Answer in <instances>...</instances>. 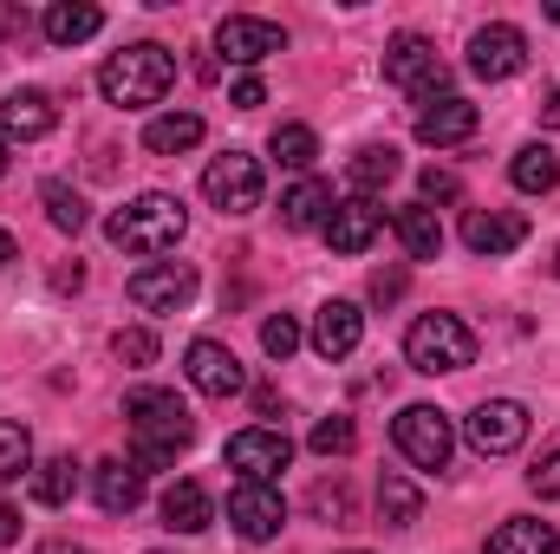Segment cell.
<instances>
[{
    "label": "cell",
    "instance_id": "1",
    "mask_svg": "<svg viewBox=\"0 0 560 554\" xmlns=\"http://www.w3.org/2000/svg\"><path fill=\"white\" fill-rule=\"evenodd\" d=\"M125 417H131V463H138V470H170L176 450H189V437H196L189 405H183L176 392H163V385L131 392V399H125Z\"/></svg>",
    "mask_w": 560,
    "mask_h": 554
},
{
    "label": "cell",
    "instance_id": "2",
    "mask_svg": "<svg viewBox=\"0 0 560 554\" xmlns=\"http://www.w3.org/2000/svg\"><path fill=\"white\" fill-rule=\"evenodd\" d=\"M183 229H189V209H183V196H163V189L131 196L125 209L105 216V235H112V249H125V255H163V249L183 242Z\"/></svg>",
    "mask_w": 560,
    "mask_h": 554
},
{
    "label": "cell",
    "instance_id": "3",
    "mask_svg": "<svg viewBox=\"0 0 560 554\" xmlns=\"http://www.w3.org/2000/svg\"><path fill=\"white\" fill-rule=\"evenodd\" d=\"M170 85H176V59H170V46H156V39H138V46L112 53L105 72H98V92H105L112 105H125V112L156 105Z\"/></svg>",
    "mask_w": 560,
    "mask_h": 554
},
{
    "label": "cell",
    "instance_id": "4",
    "mask_svg": "<svg viewBox=\"0 0 560 554\" xmlns=\"http://www.w3.org/2000/svg\"><path fill=\"white\" fill-rule=\"evenodd\" d=\"M405 359H411V372H430V379L463 372V366H476V333L456 313H423L405 333Z\"/></svg>",
    "mask_w": 560,
    "mask_h": 554
},
{
    "label": "cell",
    "instance_id": "5",
    "mask_svg": "<svg viewBox=\"0 0 560 554\" xmlns=\"http://www.w3.org/2000/svg\"><path fill=\"white\" fill-rule=\"evenodd\" d=\"M202 196H209L222 216H255V209H261V163H255L248 150H222V157H209V170H202Z\"/></svg>",
    "mask_w": 560,
    "mask_h": 554
},
{
    "label": "cell",
    "instance_id": "6",
    "mask_svg": "<svg viewBox=\"0 0 560 554\" xmlns=\"http://www.w3.org/2000/svg\"><path fill=\"white\" fill-rule=\"evenodd\" d=\"M385 79L398 85V92H411V99H443V85H450V72H443V59H436V46L423 39V33H398L392 46H385Z\"/></svg>",
    "mask_w": 560,
    "mask_h": 554
},
{
    "label": "cell",
    "instance_id": "7",
    "mask_svg": "<svg viewBox=\"0 0 560 554\" xmlns=\"http://www.w3.org/2000/svg\"><path fill=\"white\" fill-rule=\"evenodd\" d=\"M392 437H398L405 463H418V470H450V457H456V430H450V417L436 405H405Z\"/></svg>",
    "mask_w": 560,
    "mask_h": 554
},
{
    "label": "cell",
    "instance_id": "8",
    "mask_svg": "<svg viewBox=\"0 0 560 554\" xmlns=\"http://www.w3.org/2000/svg\"><path fill=\"white\" fill-rule=\"evenodd\" d=\"M287 463H293L287 430L248 424V430H235V437H229V470H242V483H275Z\"/></svg>",
    "mask_w": 560,
    "mask_h": 554
},
{
    "label": "cell",
    "instance_id": "9",
    "mask_svg": "<svg viewBox=\"0 0 560 554\" xmlns=\"http://www.w3.org/2000/svg\"><path fill=\"white\" fill-rule=\"evenodd\" d=\"M528 405H515V399H482L476 412H469V443L482 450V457H509V450H522L528 443Z\"/></svg>",
    "mask_w": 560,
    "mask_h": 554
},
{
    "label": "cell",
    "instance_id": "10",
    "mask_svg": "<svg viewBox=\"0 0 560 554\" xmlns=\"http://www.w3.org/2000/svg\"><path fill=\"white\" fill-rule=\"evenodd\" d=\"M229 522L242 542H275L287 529V503H280L275 483H235L229 489Z\"/></svg>",
    "mask_w": 560,
    "mask_h": 554
},
{
    "label": "cell",
    "instance_id": "11",
    "mask_svg": "<svg viewBox=\"0 0 560 554\" xmlns=\"http://www.w3.org/2000/svg\"><path fill=\"white\" fill-rule=\"evenodd\" d=\"M125 293H131V307H143V313H176V307L196 300V268L189 262H150V268L131 275Z\"/></svg>",
    "mask_w": 560,
    "mask_h": 554
},
{
    "label": "cell",
    "instance_id": "12",
    "mask_svg": "<svg viewBox=\"0 0 560 554\" xmlns=\"http://www.w3.org/2000/svg\"><path fill=\"white\" fill-rule=\"evenodd\" d=\"M183 372H189V385H196L202 399H235V392H248V372H242V359H235L222 339H196V346L183 353Z\"/></svg>",
    "mask_w": 560,
    "mask_h": 554
},
{
    "label": "cell",
    "instance_id": "13",
    "mask_svg": "<svg viewBox=\"0 0 560 554\" xmlns=\"http://www.w3.org/2000/svg\"><path fill=\"white\" fill-rule=\"evenodd\" d=\"M215 53H229L235 66H261V59L287 53V26L255 20V13H229V20L215 26Z\"/></svg>",
    "mask_w": 560,
    "mask_h": 554
},
{
    "label": "cell",
    "instance_id": "14",
    "mask_svg": "<svg viewBox=\"0 0 560 554\" xmlns=\"http://www.w3.org/2000/svg\"><path fill=\"white\" fill-rule=\"evenodd\" d=\"M522 66H528L522 26H502V20H495V26H476V39H469V72H476V79L495 85V79H515Z\"/></svg>",
    "mask_w": 560,
    "mask_h": 554
},
{
    "label": "cell",
    "instance_id": "15",
    "mask_svg": "<svg viewBox=\"0 0 560 554\" xmlns=\"http://www.w3.org/2000/svg\"><path fill=\"white\" fill-rule=\"evenodd\" d=\"M476 125H482V112L469 105V99H456V92H443V99H430L418 112V138L430 150H450V143L476 138Z\"/></svg>",
    "mask_w": 560,
    "mask_h": 554
},
{
    "label": "cell",
    "instance_id": "16",
    "mask_svg": "<svg viewBox=\"0 0 560 554\" xmlns=\"http://www.w3.org/2000/svg\"><path fill=\"white\" fill-rule=\"evenodd\" d=\"M59 125V105H52V92H39V85H26V92H7L0 99V138H46Z\"/></svg>",
    "mask_w": 560,
    "mask_h": 554
},
{
    "label": "cell",
    "instance_id": "17",
    "mask_svg": "<svg viewBox=\"0 0 560 554\" xmlns=\"http://www.w3.org/2000/svg\"><path fill=\"white\" fill-rule=\"evenodd\" d=\"M378 229H385V209H372V203H332V216H326V242H332V255H365L372 242H378Z\"/></svg>",
    "mask_w": 560,
    "mask_h": 554
},
{
    "label": "cell",
    "instance_id": "18",
    "mask_svg": "<svg viewBox=\"0 0 560 554\" xmlns=\"http://www.w3.org/2000/svg\"><path fill=\"white\" fill-rule=\"evenodd\" d=\"M463 242H469V255H509V249H522L528 242V222L522 216H502V209H469L463 216Z\"/></svg>",
    "mask_w": 560,
    "mask_h": 554
},
{
    "label": "cell",
    "instance_id": "19",
    "mask_svg": "<svg viewBox=\"0 0 560 554\" xmlns=\"http://www.w3.org/2000/svg\"><path fill=\"white\" fill-rule=\"evenodd\" d=\"M359 339H365V313L352 300H326L319 320H313V353L319 359H346V353H359Z\"/></svg>",
    "mask_w": 560,
    "mask_h": 554
},
{
    "label": "cell",
    "instance_id": "20",
    "mask_svg": "<svg viewBox=\"0 0 560 554\" xmlns=\"http://www.w3.org/2000/svg\"><path fill=\"white\" fill-rule=\"evenodd\" d=\"M92 496H98L105 516H131V509L143 503V470L125 463V457H105V463L92 470Z\"/></svg>",
    "mask_w": 560,
    "mask_h": 554
},
{
    "label": "cell",
    "instance_id": "21",
    "mask_svg": "<svg viewBox=\"0 0 560 554\" xmlns=\"http://www.w3.org/2000/svg\"><path fill=\"white\" fill-rule=\"evenodd\" d=\"M39 26H46V39H52V46H85V39L105 26V13H98L92 0H52Z\"/></svg>",
    "mask_w": 560,
    "mask_h": 554
},
{
    "label": "cell",
    "instance_id": "22",
    "mask_svg": "<svg viewBox=\"0 0 560 554\" xmlns=\"http://www.w3.org/2000/svg\"><path fill=\"white\" fill-rule=\"evenodd\" d=\"M398 170H405V163H398V150H392V143H365V150L346 163V183H352V196H359V203H372L385 183H398Z\"/></svg>",
    "mask_w": 560,
    "mask_h": 554
},
{
    "label": "cell",
    "instance_id": "23",
    "mask_svg": "<svg viewBox=\"0 0 560 554\" xmlns=\"http://www.w3.org/2000/svg\"><path fill=\"white\" fill-rule=\"evenodd\" d=\"M209 516H215V503H209V489H202V483H189V476H183V483H170V489H163V522H170L176 535H202V529H209Z\"/></svg>",
    "mask_w": 560,
    "mask_h": 554
},
{
    "label": "cell",
    "instance_id": "24",
    "mask_svg": "<svg viewBox=\"0 0 560 554\" xmlns=\"http://www.w3.org/2000/svg\"><path fill=\"white\" fill-rule=\"evenodd\" d=\"M482 554H560V535H555V522L509 516V522L489 535V549H482Z\"/></svg>",
    "mask_w": 560,
    "mask_h": 554
},
{
    "label": "cell",
    "instance_id": "25",
    "mask_svg": "<svg viewBox=\"0 0 560 554\" xmlns=\"http://www.w3.org/2000/svg\"><path fill=\"white\" fill-rule=\"evenodd\" d=\"M326 216H332V189H326L319 176H300V183L280 196V222H287V229H326Z\"/></svg>",
    "mask_w": 560,
    "mask_h": 554
},
{
    "label": "cell",
    "instance_id": "26",
    "mask_svg": "<svg viewBox=\"0 0 560 554\" xmlns=\"http://www.w3.org/2000/svg\"><path fill=\"white\" fill-rule=\"evenodd\" d=\"M196 143H202V118H196V112H163V118L143 125V150H150V157H183V150H196Z\"/></svg>",
    "mask_w": 560,
    "mask_h": 554
},
{
    "label": "cell",
    "instance_id": "27",
    "mask_svg": "<svg viewBox=\"0 0 560 554\" xmlns=\"http://www.w3.org/2000/svg\"><path fill=\"white\" fill-rule=\"evenodd\" d=\"M392 229H398V242H405L411 262H436V255H443V222H436V209L411 203V209L392 216Z\"/></svg>",
    "mask_w": 560,
    "mask_h": 554
},
{
    "label": "cell",
    "instance_id": "28",
    "mask_svg": "<svg viewBox=\"0 0 560 554\" xmlns=\"http://www.w3.org/2000/svg\"><path fill=\"white\" fill-rule=\"evenodd\" d=\"M509 176H515V189H528V196H548L560 183V157L548 143H522L515 150V163H509Z\"/></svg>",
    "mask_w": 560,
    "mask_h": 554
},
{
    "label": "cell",
    "instance_id": "29",
    "mask_svg": "<svg viewBox=\"0 0 560 554\" xmlns=\"http://www.w3.org/2000/svg\"><path fill=\"white\" fill-rule=\"evenodd\" d=\"M378 516H385L392 529H411V522L423 516L418 483H411V476H398V470H385V476H378Z\"/></svg>",
    "mask_w": 560,
    "mask_h": 554
},
{
    "label": "cell",
    "instance_id": "30",
    "mask_svg": "<svg viewBox=\"0 0 560 554\" xmlns=\"http://www.w3.org/2000/svg\"><path fill=\"white\" fill-rule=\"evenodd\" d=\"M33 496H39L46 509H66V503L79 496V463H72V457H46V463H33Z\"/></svg>",
    "mask_w": 560,
    "mask_h": 554
},
{
    "label": "cell",
    "instance_id": "31",
    "mask_svg": "<svg viewBox=\"0 0 560 554\" xmlns=\"http://www.w3.org/2000/svg\"><path fill=\"white\" fill-rule=\"evenodd\" d=\"M20 476H33V437H26V424L0 417V489Z\"/></svg>",
    "mask_w": 560,
    "mask_h": 554
},
{
    "label": "cell",
    "instance_id": "32",
    "mask_svg": "<svg viewBox=\"0 0 560 554\" xmlns=\"http://www.w3.org/2000/svg\"><path fill=\"white\" fill-rule=\"evenodd\" d=\"M280 170H313V157H319V138L306 131V125H275V138H268Z\"/></svg>",
    "mask_w": 560,
    "mask_h": 554
},
{
    "label": "cell",
    "instance_id": "33",
    "mask_svg": "<svg viewBox=\"0 0 560 554\" xmlns=\"http://www.w3.org/2000/svg\"><path fill=\"white\" fill-rule=\"evenodd\" d=\"M39 203H46L52 229H66V235H79V229H85V196H79L72 183H39Z\"/></svg>",
    "mask_w": 560,
    "mask_h": 554
},
{
    "label": "cell",
    "instance_id": "34",
    "mask_svg": "<svg viewBox=\"0 0 560 554\" xmlns=\"http://www.w3.org/2000/svg\"><path fill=\"white\" fill-rule=\"evenodd\" d=\"M306 443H313L319 457H352V443H359V424H352L346 412H332V417H319V424H313V437H306Z\"/></svg>",
    "mask_w": 560,
    "mask_h": 554
},
{
    "label": "cell",
    "instance_id": "35",
    "mask_svg": "<svg viewBox=\"0 0 560 554\" xmlns=\"http://www.w3.org/2000/svg\"><path fill=\"white\" fill-rule=\"evenodd\" d=\"M261 346H268V359H280V366H287V359L300 353V320H293V313H275V320L261 326Z\"/></svg>",
    "mask_w": 560,
    "mask_h": 554
},
{
    "label": "cell",
    "instance_id": "36",
    "mask_svg": "<svg viewBox=\"0 0 560 554\" xmlns=\"http://www.w3.org/2000/svg\"><path fill=\"white\" fill-rule=\"evenodd\" d=\"M112 353H118V366H150V359H156V333H143V326H125V333L112 339Z\"/></svg>",
    "mask_w": 560,
    "mask_h": 554
},
{
    "label": "cell",
    "instance_id": "37",
    "mask_svg": "<svg viewBox=\"0 0 560 554\" xmlns=\"http://www.w3.org/2000/svg\"><path fill=\"white\" fill-rule=\"evenodd\" d=\"M528 489H535L541 503H555V496H560V450H555V457H541V463L528 470Z\"/></svg>",
    "mask_w": 560,
    "mask_h": 554
},
{
    "label": "cell",
    "instance_id": "38",
    "mask_svg": "<svg viewBox=\"0 0 560 554\" xmlns=\"http://www.w3.org/2000/svg\"><path fill=\"white\" fill-rule=\"evenodd\" d=\"M456 196H463V183H456L450 170H423V209H430V203H456Z\"/></svg>",
    "mask_w": 560,
    "mask_h": 554
},
{
    "label": "cell",
    "instance_id": "39",
    "mask_svg": "<svg viewBox=\"0 0 560 554\" xmlns=\"http://www.w3.org/2000/svg\"><path fill=\"white\" fill-rule=\"evenodd\" d=\"M313 509H319V516H339V522H346V516H352V496H346L339 483H319V489H313Z\"/></svg>",
    "mask_w": 560,
    "mask_h": 554
},
{
    "label": "cell",
    "instance_id": "40",
    "mask_svg": "<svg viewBox=\"0 0 560 554\" xmlns=\"http://www.w3.org/2000/svg\"><path fill=\"white\" fill-rule=\"evenodd\" d=\"M229 105H242V112H255V105H268V85H261L255 72H242V79H235V92H229Z\"/></svg>",
    "mask_w": 560,
    "mask_h": 554
},
{
    "label": "cell",
    "instance_id": "41",
    "mask_svg": "<svg viewBox=\"0 0 560 554\" xmlns=\"http://www.w3.org/2000/svg\"><path fill=\"white\" fill-rule=\"evenodd\" d=\"M398 293H405V268H378V275H372V300H378V307H392Z\"/></svg>",
    "mask_w": 560,
    "mask_h": 554
},
{
    "label": "cell",
    "instance_id": "42",
    "mask_svg": "<svg viewBox=\"0 0 560 554\" xmlns=\"http://www.w3.org/2000/svg\"><path fill=\"white\" fill-rule=\"evenodd\" d=\"M13 542H20V509L0 503V549H13Z\"/></svg>",
    "mask_w": 560,
    "mask_h": 554
},
{
    "label": "cell",
    "instance_id": "43",
    "mask_svg": "<svg viewBox=\"0 0 560 554\" xmlns=\"http://www.w3.org/2000/svg\"><path fill=\"white\" fill-rule=\"evenodd\" d=\"M541 125H560V92H541Z\"/></svg>",
    "mask_w": 560,
    "mask_h": 554
},
{
    "label": "cell",
    "instance_id": "44",
    "mask_svg": "<svg viewBox=\"0 0 560 554\" xmlns=\"http://www.w3.org/2000/svg\"><path fill=\"white\" fill-rule=\"evenodd\" d=\"M13 255H20V242H13V235H7V229H0V268H7V262H13Z\"/></svg>",
    "mask_w": 560,
    "mask_h": 554
},
{
    "label": "cell",
    "instance_id": "45",
    "mask_svg": "<svg viewBox=\"0 0 560 554\" xmlns=\"http://www.w3.org/2000/svg\"><path fill=\"white\" fill-rule=\"evenodd\" d=\"M39 554H92V549H72V542H46Z\"/></svg>",
    "mask_w": 560,
    "mask_h": 554
},
{
    "label": "cell",
    "instance_id": "46",
    "mask_svg": "<svg viewBox=\"0 0 560 554\" xmlns=\"http://www.w3.org/2000/svg\"><path fill=\"white\" fill-rule=\"evenodd\" d=\"M0 176H7V138H0Z\"/></svg>",
    "mask_w": 560,
    "mask_h": 554
},
{
    "label": "cell",
    "instance_id": "47",
    "mask_svg": "<svg viewBox=\"0 0 560 554\" xmlns=\"http://www.w3.org/2000/svg\"><path fill=\"white\" fill-rule=\"evenodd\" d=\"M555 275H560V255H555Z\"/></svg>",
    "mask_w": 560,
    "mask_h": 554
},
{
    "label": "cell",
    "instance_id": "48",
    "mask_svg": "<svg viewBox=\"0 0 560 554\" xmlns=\"http://www.w3.org/2000/svg\"><path fill=\"white\" fill-rule=\"evenodd\" d=\"M346 554H365V549H346Z\"/></svg>",
    "mask_w": 560,
    "mask_h": 554
}]
</instances>
